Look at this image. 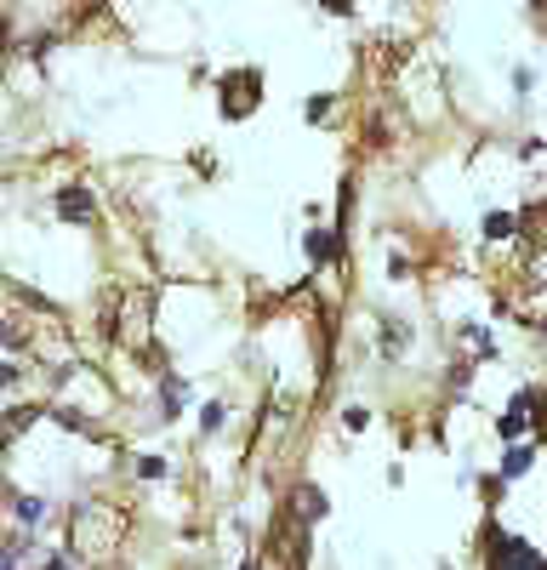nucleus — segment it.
<instances>
[{
  "label": "nucleus",
  "instance_id": "f257e3e1",
  "mask_svg": "<svg viewBox=\"0 0 547 570\" xmlns=\"http://www.w3.org/2000/svg\"><path fill=\"white\" fill-rule=\"evenodd\" d=\"M217 91H222V115H228V120H246V115L262 104V75H257V69H235V75L217 80Z\"/></svg>",
  "mask_w": 547,
  "mask_h": 570
},
{
  "label": "nucleus",
  "instance_id": "f03ea898",
  "mask_svg": "<svg viewBox=\"0 0 547 570\" xmlns=\"http://www.w3.org/2000/svg\"><path fill=\"white\" fill-rule=\"evenodd\" d=\"M58 217H63V223H91V217H98L91 188H63V195H58Z\"/></svg>",
  "mask_w": 547,
  "mask_h": 570
},
{
  "label": "nucleus",
  "instance_id": "7ed1b4c3",
  "mask_svg": "<svg viewBox=\"0 0 547 570\" xmlns=\"http://www.w3.org/2000/svg\"><path fill=\"white\" fill-rule=\"evenodd\" d=\"M291 508H297V519H302V525H319V519L331 513V502H326V491H319V485H297Z\"/></svg>",
  "mask_w": 547,
  "mask_h": 570
},
{
  "label": "nucleus",
  "instance_id": "20e7f679",
  "mask_svg": "<svg viewBox=\"0 0 547 570\" xmlns=\"http://www.w3.org/2000/svg\"><path fill=\"white\" fill-rule=\"evenodd\" d=\"M536 462V445H508V456H501V480H525Z\"/></svg>",
  "mask_w": 547,
  "mask_h": 570
},
{
  "label": "nucleus",
  "instance_id": "39448f33",
  "mask_svg": "<svg viewBox=\"0 0 547 570\" xmlns=\"http://www.w3.org/2000/svg\"><path fill=\"white\" fill-rule=\"evenodd\" d=\"M519 217L514 212H485V240H514Z\"/></svg>",
  "mask_w": 547,
  "mask_h": 570
},
{
  "label": "nucleus",
  "instance_id": "423d86ee",
  "mask_svg": "<svg viewBox=\"0 0 547 570\" xmlns=\"http://www.w3.org/2000/svg\"><path fill=\"white\" fill-rule=\"evenodd\" d=\"M508 553H514V570H547V559H541L525 537H508Z\"/></svg>",
  "mask_w": 547,
  "mask_h": 570
},
{
  "label": "nucleus",
  "instance_id": "0eeeda50",
  "mask_svg": "<svg viewBox=\"0 0 547 570\" xmlns=\"http://www.w3.org/2000/svg\"><path fill=\"white\" fill-rule=\"evenodd\" d=\"M182 400H189V376H166V383H160V405L177 416V411H182Z\"/></svg>",
  "mask_w": 547,
  "mask_h": 570
},
{
  "label": "nucleus",
  "instance_id": "6e6552de",
  "mask_svg": "<svg viewBox=\"0 0 547 570\" xmlns=\"http://www.w3.org/2000/svg\"><path fill=\"white\" fill-rule=\"evenodd\" d=\"M12 508H18V525H46V513H52V508H46V497H18Z\"/></svg>",
  "mask_w": 547,
  "mask_h": 570
},
{
  "label": "nucleus",
  "instance_id": "1a4fd4ad",
  "mask_svg": "<svg viewBox=\"0 0 547 570\" xmlns=\"http://www.w3.org/2000/svg\"><path fill=\"white\" fill-rule=\"evenodd\" d=\"M58 428H69V434H91V440H98V422H91V416H80V411H58Z\"/></svg>",
  "mask_w": 547,
  "mask_h": 570
},
{
  "label": "nucleus",
  "instance_id": "9d476101",
  "mask_svg": "<svg viewBox=\"0 0 547 570\" xmlns=\"http://www.w3.org/2000/svg\"><path fill=\"white\" fill-rule=\"evenodd\" d=\"M222 422H228V405H222V400H211V405L200 411V428H206V434H217Z\"/></svg>",
  "mask_w": 547,
  "mask_h": 570
},
{
  "label": "nucleus",
  "instance_id": "9b49d317",
  "mask_svg": "<svg viewBox=\"0 0 547 570\" xmlns=\"http://www.w3.org/2000/svg\"><path fill=\"white\" fill-rule=\"evenodd\" d=\"M382 348H388V354H405V348H410V325H388Z\"/></svg>",
  "mask_w": 547,
  "mask_h": 570
},
{
  "label": "nucleus",
  "instance_id": "f8f14e48",
  "mask_svg": "<svg viewBox=\"0 0 547 570\" xmlns=\"http://www.w3.org/2000/svg\"><path fill=\"white\" fill-rule=\"evenodd\" d=\"M137 473H143V480H166L171 462H166V456H143V462H137Z\"/></svg>",
  "mask_w": 547,
  "mask_h": 570
},
{
  "label": "nucleus",
  "instance_id": "ddd939ff",
  "mask_svg": "<svg viewBox=\"0 0 547 570\" xmlns=\"http://www.w3.org/2000/svg\"><path fill=\"white\" fill-rule=\"evenodd\" d=\"M365 422H371V411H365V405H348V411H342V428H348V434H359Z\"/></svg>",
  "mask_w": 547,
  "mask_h": 570
},
{
  "label": "nucleus",
  "instance_id": "4468645a",
  "mask_svg": "<svg viewBox=\"0 0 547 570\" xmlns=\"http://www.w3.org/2000/svg\"><path fill=\"white\" fill-rule=\"evenodd\" d=\"M302 115H308V120H326V115H331V98H308Z\"/></svg>",
  "mask_w": 547,
  "mask_h": 570
},
{
  "label": "nucleus",
  "instance_id": "2eb2a0df",
  "mask_svg": "<svg viewBox=\"0 0 547 570\" xmlns=\"http://www.w3.org/2000/svg\"><path fill=\"white\" fill-rule=\"evenodd\" d=\"M468 376H474V365H456L450 371V394H468Z\"/></svg>",
  "mask_w": 547,
  "mask_h": 570
},
{
  "label": "nucleus",
  "instance_id": "dca6fc26",
  "mask_svg": "<svg viewBox=\"0 0 547 570\" xmlns=\"http://www.w3.org/2000/svg\"><path fill=\"white\" fill-rule=\"evenodd\" d=\"M319 7H326L331 18H354V0H319Z\"/></svg>",
  "mask_w": 547,
  "mask_h": 570
},
{
  "label": "nucleus",
  "instance_id": "f3484780",
  "mask_svg": "<svg viewBox=\"0 0 547 570\" xmlns=\"http://www.w3.org/2000/svg\"><path fill=\"white\" fill-rule=\"evenodd\" d=\"M388 274H394V279H405V274H410V257H399V252H394V257H388Z\"/></svg>",
  "mask_w": 547,
  "mask_h": 570
},
{
  "label": "nucleus",
  "instance_id": "a211bd4d",
  "mask_svg": "<svg viewBox=\"0 0 547 570\" xmlns=\"http://www.w3.org/2000/svg\"><path fill=\"white\" fill-rule=\"evenodd\" d=\"M46 570H74V559H69V553H58V559H52V564H46Z\"/></svg>",
  "mask_w": 547,
  "mask_h": 570
}]
</instances>
